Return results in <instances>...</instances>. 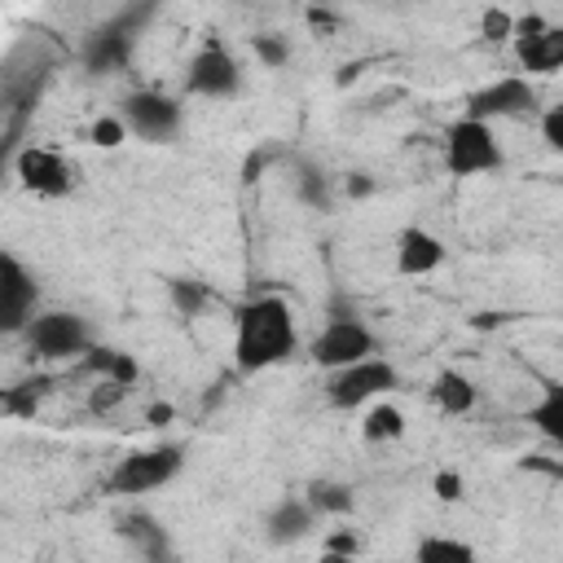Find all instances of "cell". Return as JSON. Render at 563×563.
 Segmentation results:
<instances>
[{
    "instance_id": "obj_1",
    "label": "cell",
    "mask_w": 563,
    "mask_h": 563,
    "mask_svg": "<svg viewBox=\"0 0 563 563\" xmlns=\"http://www.w3.org/2000/svg\"><path fill=\"white\" fill-rule=\"evenodd\" d=\"M295 347H299V334H295V317H290L286 299L260 295V299H251V303L238 308V321H233V361H238L242 374L273 369Z\"/></svg>"
},
{
    "instance_id": "obj_2",
    "label": "cell",
    "mask_w": 563,
    "mask_h": 563,
    "mask_svg": "<svg viewBox=\"0 0 563 563\" xmlns=\"http://www.w3.org/2000/svg\"><path fill=\"white\" fill-rule=\"evenodd\" d=\"M185 471V449L180 444H154V449H132L119 457V466L110 471L106 488L119 497H141L154 493L163 484H172Z\"/></svg>"
},
{
    "instance_id": "obj_3",
    "label": "cell",
    "mask_w": 563,
    "mask_h": 563,
    "mask_svg": "<svg viewBox=\"0 0 563 563\" xmlns=\"http://www.w3.org/2000/svg\"><path fill=\"white\" fill-rule=\"evenodd\" d=\"M26 343L40 361H70V356H84L97 334L88 325V317L79 312H66V308H40L31 321H26Z\"/></svg>"
},
{
    "instance_id": "obj_4",
    "label": "cell",
    "mask_w": 563,
    "mask_h": 563,
    "mask_svg": "<svg viewBox=\"0 0 563 563\" xmlns=\"http://www.w3.org/2000/svg\"><path fill=\"white\" fill-rule=\"evenodd\" d=\"M396 365L387 356H361L352 365H339V369H325V400L334 409H361L378 396H387L396 387Z\"/></svg>"
},
{
    "instance_id": "obj_5",
    "label": "cell",
    "mask_w": 563,
    "mask_h": 563,
    "mask_svg": "<svg viewBox=\"0 0 563 563\" xmlns=\"http://www.w3.org/2000/svg\"><path fill=\"white\" fill-rule=\"evenodd\" d=\"M501 163H506V154H501V141L493 136V123L471 119V114L449 123V132H444V167L453 176H484V172H497Z\"/></svg>"
},
{
    "instance_id": "obj_6",
    "label": "cell",
    "mask_w": 563,
    "mask_h": 563,
    "mask_svg": "<svg viewBox=\"0 0 563 563\" xmlns=\"http://www.w3.org/2000/svg\"><path fill=\"white\" fill-rule=\"evenodd\" d=\"M119 119L128 128V136H141L150 145H167L180 136L185 128V110L176 97L158 92V88H141V92H128L119 101Z\"/></svg>"
},
{
    "instance_id": "obj_7",
    "label": "cell",
    "mask_w": 563,
    "mask_h": 563,
    "mask_svg": "<svg viewBox=\"0 0 563 563\" xmlns=\"http://www.w3.org/2000/svg\"><path fill=\"white\" fill-rule=\"evenodd\" d=\"M378 352V339L374 330L356 317V312H339L321 325V334L312 339V361L321 369H339V365H352L361 356H374Z\"/></svg>"
},
{
    "instance_id": "obj_8",
    "label": "cell",
    "mask_w": 563,
    "mask_h": 563,
    "mask_svg": "<svg viewBox=\"0 0 563 563\" xmlns=\"http://www.w3.org/2000/svg\"><path fill=\"white\" fill-rule=\"evenodd\" d=\"M35 312H40L35 273L13 251L0 246V334H22Z\"/></svg>"
},
{
    "instance_id": "obj_9",
    "label": "cell",
    "mask_w": 563,
    "mask_h": 563,
    "mask_svg": "<svg viewBox=\"0 0 563 563\" xmlns=\"http://www.w3.org/2000/svg\"><path fill=\"white\" fill-rule=\"evenodd\" d=\"M242 88V66L224 44H202L185 66V92L202 101H224Z\"/></svg>"
},
{
    "instance_id": "obj_10",
    "label": "cell",
    "mask_w": 563,
    "mask_h": 563,
    "mask_svg": "<svg viewBox=\"0 0 563 563\" xmlns=\"http://www.w3.org/2000/svg\"><path fill=\"white\" fill-rule=\"evenodd\" d=\"M13 176H18V185H22L26 194H35V198H66V194L75 189V167H70L57 150H48V145H26V150H18Z\"/></svg>"
},
{
    "instance_id": "obj_11",
    "label": "cell",
    "mask_w": 563,
    "mask_h": 563,
    "mask_svg": "<svg viewBox=\"0 0 563 563\" xmlns=\"http://www.w3.org/2000/svg\"><path fill=\"white\" fill-rule=\"evenodd\" d=\"M532 110H537V88L528 84V75H501V79H493L466 97V114L484 119V123L532 114Z\"/></svg>"
},
{
    "instance_id": "obj_12",
    "label": "cell",
    "mask_w": 563,
    "mask_h": 563,
    "mask_svg": "<svg viewBox=\"0 0 563 563\" xmlns=\"http://www.w3.org/2000/svg\"><path fill=\"white\" fill-rule=\"evenodd\" d=\"M132 44H136V22L132 18H114L106 26H97L84 40V70L88 75H119L132 62Z\"/></svg>"
},
{
    "instance_id": "obj_13",
    "label": "cell",
    "mask_w": 563,
    "mask_h": 563,
    "mask_svg": "<svg viewBox=\"0 0 563 563\" xmlns=\"http://www.w3.org/2000/svg\"><path fill=\"white\" fill-rule=\"evenodd\" d=\"M444 255H449V246L431 229H422V224L400 229L396 246H391V264H396L400 277H427V273H435L444 264Z\"/></svg>"
},
{
    "instance_id": "obj_14",
    "label": "cell",
    "mask_w": 563,
    "mask_h": 563,
    "mask_svg": "<svg viewBox=\"0 0 563 563\" xmlns=\"http://www.w3.org/2000/svg\"><path fill=\"white\" fill-rule=\"evenodd\" d=\"M114 532H119L141 559H150V563H167V559H172V537H167V528H163L150 510H141V506L119 510V515H114Z\"/></svg>"
},
{
    "instance_id": "obj_15",
    "label": "cell",
    "mask_w": 563,
    "mask_h": 563,
    "mask_svg": "<svg viewBox=\"0 0 563 563\" xmlns=\"http://www.w3.org/2000/svg\"><path fill=\"white\" fill-rule=\"evenodd\" d=\"M515 57L528 75H554L563 66V26L545 22L532 35H515Z\"/></svg>"
},
{
    "instance_id": "obj_16",
    "label": "cell",
    "mask_w": 563,
    "mask_h": 563,
    "mask_svg": "<svg viewBox=\"0 0 563 563\" xmlns=\"http://www.w3.org/2000/svg\"><path fill=\"white\" fill-rule=\"evenodd\" d=\"M312 523H317V510L308 506V497H282L264 519V537L273 545H295L312 532Z\"/></svg>"
},
{
    "instance_id": "obj_17",
    "label": "cell",
    "mask_w": 563,
    "mask_h": 563,
    "mask_svg": "<svg viewBox=\"0 0 563 563\" xmlns=\"http://www.w3.org/2000/svg\"><path fill=\"white\" fill-rule=\"evenodd\" d=\"M475 400H479V391H475V383H471L462 369H440V374L431 378V405H435L440 413L462 418V413L475 409Z\"/></svg>"
},
{
    "instance_id": "obj_18",
    "label": "cell",
    "mask_w": 563,
    "mask_h": 563,
    "mask_svg": "<svg viewBox=\"0 0 563 563\" xmlns=\"http://www.w3.org/2000/svg\"><path fill=\"white\" fill-rule=\"evenodd\" d=\"M84 365H88L97 378H114V383H123V387H132V383L141 378L136 356L123 352V347H101V343H92V347L84 352Z\"/></svg>"
},
{
    "instance_id": "obj_19",
    "label": "cell",
    "mask_w": 563,
    "mask_h": 563,
    "mask_svg": "<svg viewBox=\"0 0 563 563\" xmlns=\"http://www.w3.org/2000/svg\"><path fill=\"white\" fill-rule=\"evenodd\" d=\"M405 409L400 405H391V400H374L369 409H365V418H361V435L369 440V444H391V440H400L405 435Z\"/></svg>"
},
{
    "instance_id": "obj_20",
    "label": "cell",
    "mask_w": 563,
    "mask_h": 563,
    "mask_svg": "<svg viewBox=\"0 0 563 563\" xmlns=\"http://www.w3.org/2000/svg\"><path fill=\"white\" fill-rule=\"evenodd\" d=\"M528 422H532L545 440L563 444V387H559V383H545L541 400H537V405H528Z\"/></svg>"
},
{
    "instance_id": "obj_21",
    "label": "cell",
    "mask_w": 563,
    "mask_h": 563,
    "mask_svg": "<svg viewBox=\"0 0 563 563\" xmlns=\"http://www.w3.org/2000/svg\"><path fill=\"white\" fill-rule=\"evenodd\" d=\"M295 198L308 207V211H330L334 207V194H330V176L321 172V167H312V163H303L299 167V176H295Z\"/></svg>"
},
{
    "instance_id": "obj_22",
    "label": "cell",
    "mask_w": 563,
    "mask_h": 563,
    "mask_svg": "<svg viewBox=\"0 0 563 563\" xmlns=\"http://www.w3.org/2000/svg\"><path fill=\"white\" fill-rule=\"evenodd\" d=\"M303 497H308V506H312L317 515H347V510L356 506L352 488H347V484H339V479H312Z\"/></svg>"
},
{
    "instance_id": "obj_23",
    "label": "cell",
    "mask_w": 563,
    "mask_h": 563,
    "mask_svg": "<svg viewBox=\"0 0 563 563\" xmlns=\"http://www.w3.org/2000/svg\"><path fill=\"white\" fill-rule=\"evenodd\" d=\"M413 554L422 563H475V545H466L457 537H422Z\"/></svg>"
},
{
    "instance_id": "obj_24",
    "label": "cell",
    "mask_w": 563,
    "mask_h": 563,
    "mask_svg": "<svg viewBox=\"0 0 563 563\" xmlns=\"http://www.w3.org/2000/svg\"><path fill=\"white\" fill-rule=\"evenodd\" d=\"M167 295H172V303H176L180 317H198V312L207 308V299H211V290H207L202 282H194V277H176V282H167Z\"/></svg>"
},
{
    "instance_id": "obj_25",
    "label": "cell",
    "mask_w": 563,
    "mask_h": 563,
    "mask_svg": "<svg viewBox=\"0 0 563 563\" xmlns=\"http://www.w3.org/2000/svg\"><path fill=\"white\" fill-rule=\"evenodd\" d=\"M251 48L255 57L268 66V70H282L290 62V40H282L277 31H264V35H251Z\"/></svg>"
},
{
    "instance_id": "obj_26",
    "label": "cell",
    "mask_w": 563,
    "mask_h": 563,
    "mask_svg": "<svg viewBox=\"0 0 563 563\" xmlns=\"http://www.w3.org/2000/svg\"><path fill=\"white\" fill-rule=\"evenodd\" d=\"M128 391L132 387H123V383H114V378H97V387L88 391V413H114L123 400H128Z\"/></svg>"
},
{
    "instance_id": "obj_27",
    "label": "cell",
    "mask_w": 563,
    "mask_h": 563,
    "mask_svg": "<svg viewBox=\"0 0 563 563\" xmlns=\"http://www.w3.org/2000/svg\"><path fill=\"white\" fill-rule=\"evenodd\" d=\"M88 141H92L97 150H119V145L128 141V128H123L119 114H101V119L88 128Z\"/></svg>"
},
{
    "instance_id": "obj_28",
    "label": "cell",
    "mask_w": 563,
    "mask_h": 563,
    "mask_svg": "<svg viewBox=\"0 0 563 563\" xmlns=\"http://www.w3.org/2000/svg\"><path fill=\"white\" fill-rule=\"evenodd\" d=\"M35 383H18V387H9L4 396H0V413H31L35 409Z\"/></svg>"
},
{
    "instance_id": "obj_29",
    "label": "cell",
    "mask_w": 563,
    "mask_h": 563,
    "mask_svg": "<svg viewBox=\"0 0 563 563\" xmlns=\"http://www.w3.org/2000/svg\"><path fill=\"white\" fill-rule=\"evenodd\" d=\"M431 493H435L440 501H462L466 484H462V475H457V471H435V475H431Z\"/></svg>"
},
{
    "instance_id": "obj_30",
    "label": "cell",
    "mask_w": 563,
    "mask_h": 563,
    "mask_svg": "<svg viewBox=\"0 0 563 563\" xmlns=\"http://www.w3.org/2000/svg\"><path fill=\"white\" fill-rule=\"evenodd\" d=\"M510 26H515V18H510L506 9H488V13L479 18V35H484V40H506Z\"/></svg>"
},
{
    "instance_id": "obj_31",
    "label": "cell",
    "mask_w": 563,
    "mask_h": 563,
    "mask_svg": "<svg viewBox=\"0 0 563 563\" xmlns=\"http://www.w3.org/2000/svg\"><path fill=\"white\" fill-rule=\"evenodd\" d=\"M541 141H545L550 150H563V106H550V110L541 114Z\"/></svg>"
},
{
    "instance_id": "obj_32",
    "label": "cell",
    "mask_w": 563,
    "mask_h": 563,
    "mask_svg": "<svg viewBox=\"0 0 563 563\" xmlns=\"http://www.w3.org/2000/svg\"><path fill=\"white\" fill-rule=\"evenodd\" d=\"M343 194H347V198H369V194H374V176H369V172H352V176L343 180Z\"/></svg>"
},
{
    "instance_id": "obj_33",
    "label": "cell",
    "mask_w": 563,
    "mask_h": 563,
    "mask_svg": "<svg viewBox=\"0 0 563 563\" xmlns=\"http://www.w3.org/2000/svg\"><path fill=\"white\" fill-rule=\"evenodd\" d=\"M325 554H356V537L352 532H334L325 541Z\"/></svg>"
},
{
    "instance_id": "obj_34",
    "label": "cell",
    "mask_w": 563,
    "mask_h": 563,
    "mask_svg": "<svg viewBox=\"0 0 563 563\" xmlns=\"http://www.w3.org/2000/svg\"><path fill=\"white\" fill-rule=\"evenodd\" d=\"M145 418H150V427H163V422L172 418V405H154V409H150Z\"/></svg>"
}]
</instances>
